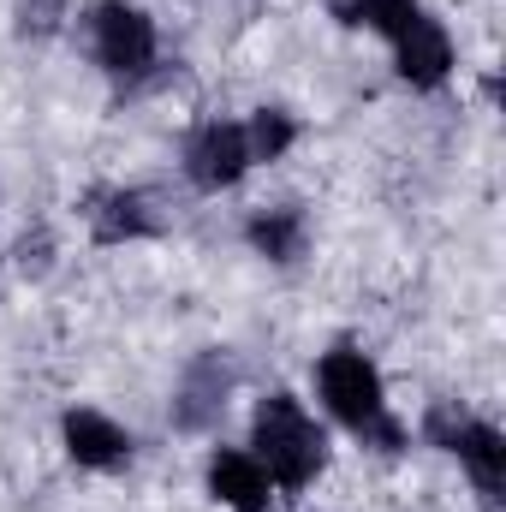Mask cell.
<instances>
[{
  "label": "cell",
  "mask_w": 506,
  "mask_h": 512,
  "mask_svg": "<svg viewBox=\"0 0 506 512\" xmlns=\"http://www.w3.org/2000/svg\"><path fill=\"white\" fill-rule=\"evenodd\" d=\"M316 393L322 405L364 441H376L381 453H399L405 447V423L387 411V387H381V370L352 352V346H334L322 364H316Z\"/></svg>",
  "instance_id": "6da1fadb"
},
{
  "label": "cell",
  "mask_w": 506,
  "mask_h": 512,
  "mask_svg": "<svg viewBox=\"0 0 506 512\" xmlns=\"http://www.w3.org/2000/svg\"><path fill=\"white\" fill-rule=\"evenodd\" d=\"M251 447L256 465L280 483V489H310L328 465V435L316 429V417L292 399V393H268L251 417Z\"/></svg>",
  "instance_id": "7a4b0ae2"
},
{
  "label": "cell",
  "mask_w": 506,
  "mask_h": 512,
  "mask_svg": "<svg viewBox=\"0 0 506 512\" xmlns=\"http://www.w3.org/2000/svg\"><path fill=\"white\" fill-rule=\"evenodd\" d=\"M90 48H96V66L114 72V78H137L155 66V18L131 0H102L90 12Z\"/></svg>",
  "instance_id": "3957f363"
},
{
  "label": "cell",
  "mask_w": 506,
  "mask_h": 512,
  "mask_svg": "<svg viewBox=\"0 0 506 512\" xmlns=\"http://www.w3.org/2000/svg\"><path fill=\"white\" fill-rule=\"evenodd\" d=\"M251 173V149H245V126L233 120H209L185 137V179L197 191H227Z\"/></svg>",
  "instance_id": "277c9868"
},
{
  "label": "cell",
  "mask_w": 506,
  "mask_h": 512,
  "mask_svg": "<svg viewBox=\"0 0 506 512\" xmlns=\"http://www.w3.org/2000/svg\"><path fill=\"white\" fill-rule=\"evenodd\" d=\"M393 66L411 90H441L453 78V36L441 30V18L417 12L399 36H393Z\"/></svg>",
  "instance_id": "5b68a950"
},
{
  "label": "cell",
  "mask_w": 506,
  "mask_h": 512,
  "mask_svg": "<svg viewBox=\"0 0 506 512\" xmlns=\"http://www.w3.org/2000/svg\"><path fill=\"white\" fill-rule=\"evenodd\" d=\"M239 387V364L227 358V352H203L191 370H185V382L173 393V423L179 429H209L221 411H227V393Z\"/></svg>",
  "instance_id": "8992f818"
},
{
  "label": "cell",
  "mask_w": 506,
  "mask_h": 512,
  "mask_svg": "<svg viewBox=\"0 0 506 512\" xmlns=\"http://www.w3.org/2000/svg\"><path fill=\"white\" fill-rule=\"evenodd\" d=\"M441 453H453V459L471 471V483H477L483 507H489V512L501 507V489H506V435L495 429V423H483V417H471V411H465V423L453 429V441H447Z\"/></svg>",
  "instance_id": "52a82bcc"
},
{
  "label": "cell",
  "mask_w": 506,
  "mask_h": 512,
  "mask_svg": "<svg viewBox=\"0 0 506 512\" xmlns=\"http://www.w3.org/2000/svg\"><path fill=\"white\" fill-rule=\"evenodd\" d=\"M60 441H66L72 465H84V471H120L131 459V435L108 411H90V405L60 417Z\"/></svg>",
  "instance_id": "ba28073f"
},
{
  "label": "cell",
  "mask_w": 506,
  "mask_h": 512,
  "mask_svg": "<svg viewBox=\"0 0 506 512\" xmlns=\"http://www.w3.org/2000/svg\"><path fill=\"white\" fill-rule=\"evenodd\" d=\"M209 495L227 512H268L274 477L256 465V453H245V447H215L209 453Z\"/></svg>",
  "instance_id": "9c48e42d"
},
{
  "label": "cell",
  "mask_w": 506,
  "mask_h": 512,
  "mask_svg": "<svg viewBox=\"0 0 506 512\" xmlns=\"http://www.w3.org/2000/svg\"><path fill=\"white\" fill-rule=\"evenodd\" d=\"M155 233H161V215L149 191H114L96 209V245H126V239H155Z\"/></svg>",
  "instance_id": "30bf717a"
},
{
  "label": "cell",
  "mask_w": 506,
  "mask_h": 512,
  "mask_svg": "<svg viewBox=\"0 0 506 512\" xmlns=\"http://www.w3.org/2000/svg\"><path fill=\"white\" fill-rule=\"evenodd\" d=\"M245 239L268 262H292V256L304 251V215L298 209H262L251 227H245Z\"/></svg>",
  "instance_id": "8fae6325"
},
{
  "label": "cell",
  "mask_w": 506,
  "mask_h": 512,
  "mask_svg": "<svg viewBox=\"0 0 506 512\" xmlns=\"http://www.w3.org/2000/svg\"><path fill=\"white\" fill-rule=\"evenodd\" d=\"M292 143H298L292 114H280V108H256L251 114V126H245V149H251V161H280Z\"/></svg>",
  "instance_id": "7c38bea8"
},
{
  "label": "cell",
  "mask_w": 506,
  "mask_h": 512,
  "mask_svg": "<svg viewBox=\"0 0 506 512\" xmlns=\"http://www.w3.org/2000/svg\"><path fill=\"white\" fill-rule=\"evenodd\" d=\"M334 6H340V18H346V24H370V30L387 36V42H393L417 12H423L417 0H334Z\"/></svg>",
  "instance_id": "4fadbf2b"
},
{
  "label": "cell",
  "mask_w": 506,
  "mask_h": 512,
  "mask_svg": "<svg viewBox=\"0 0 506 512\" xmlns=\"http://www.w3.org/2000/svg\"><path fill=\"white\" fill-rule=\"evenodd\" d=\"M60 18H66V0H18V36H30V42L54 36Z\"/></svg>",
  "instance_id": "5bb4252c"
}]
</instances>
